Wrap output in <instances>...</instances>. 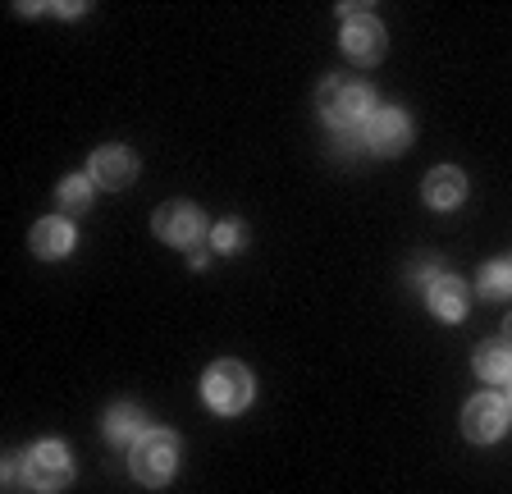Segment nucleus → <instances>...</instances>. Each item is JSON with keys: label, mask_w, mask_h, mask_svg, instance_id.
Returning <instances> with one entry per match:
<instances>
[{"label": "nucleus", "mask_w": 512, "mask_h": 494, "mask_svg": "<svg viewBox=\"0 0 512 494\" xmlns=\"http://www.w3.org/2000/svg\"><path fill=\"white\" fill-rule=\"evenodd\" d=\"M316 106L334 133H362V124L375 115V92L366 83H357V78L334 74L320 83Z\"/></svg>", "instance_id": "1"}, {"label": "nucleus", "mask_w": 512, "mask_h": 494, "mask_svg": "<svg viewBox=\"0 0 512 494\" xmlns=\"http://www.w3.org/2000/svg\"><path fill=\"white\" fill-rule=\"evenodd\" d=\"M252 398H256V380L238 357H220V362L206 366L202 403L215 412V417H238V412L252 408Z\"/></svg>", "instance_id": "2"}, {"label": "nucleus", "mask_w": 512, "mask_h": 494, "mask_svg": "<svg viewBox=\"0 0 512 494\" xmlns=\"http://www.w3.org/2000/svg\"><path fill=\"white\" fill-rule=\"evenodd\" d=\"M128 472H133L138 485H147V490L170 485L174 472H179V435L165 426H151L147 435L128 449Z\"/></svg>", "instance_id": "3"}, {"label": "nucleus", "mask_w": 512, "mask_h": 494, "mask_svg": "<svg viewBox=\"0 0 512 494\" xmlns=\"http://www.w3.org/2000/svg\"><path fill=\"white\" fill-rule=\"evenodd\" d=\"M343 23H339V46L348 55L352 65H380L384 51H389V33H384V23L375 19L371 5H339Z\"/></svg>", "instance_id": "4"}, {"label": "nucleus", "mask_w": 512, "mask_h": 494, "mask_svg": "<svg viewBox=\"0 0 512 494\" xmlns=\"http://www.w3.org/2000/svg\"><path fill=\"white\" fill-rule=\"evenodd\" d=\"M151 229H156L160 243L179 247V252H197V247L211 238V225H206V215L197 202H183V197H174V202H165L156 215H151Z\"/></svg>", "instance_id": "5"}, {"label": "nucleus", "mask_w": 512, "mask_h": 494, "mask_svg": "<svg viewBox=\"0 0 512 494\" xmlns=\"http://www.w3.org/2000/svg\"><path fill=\"white\" fill-rule=\"evenodd\" d=\"M74 485V458L60 440H42L28 449V490L37 494H64Z\"/></svg>", "instance_id": "6"}, {"label": "nucleus", "mask_w": 512, "mask_h": 494, "mask_svg": "<svg viewBox=\"0 0 512 494\" xmlns=\"http://www.w3.org/2000/svg\"><path fill=\"white\" fill-rule=\"evenodd\" d=\"M362 147L371 156H403L412 147V119L398 106H380L371 119L362 124Z\"/></svg>", "instance_id": "7"}, {"label": "nucleus", "mask_w": 512, "mask_h": 494, "mask_svg": "<svg viewBox=\"0 0 512 494\" xmlns=\"http://www.w3.org/2000/svg\"><path fill=\"white\" fill-rule=\"evenodd\" d=\"M508 417H512L508 398L476 394V398H467V408H462V435H467L471 444H494V440H503Z\"/></svg>", "instance_id": "8"}, {"label": "nucleus", "mask_w": 512, "mask_h": 494, "mask_svg": "<svg viewBox=\"0 0 512 494\" xmlns=\"http://www.w3.org/2000/svg\"><path fill=\"white\" fill-rule=\"evenodd\" d=\"M138 156L128 147H119V142H110V147H96L92 161H87V179L96 183V188H106V193H119V188H128V183L138 179Z\"/></svg>", "instance_id": "9"}, {"label": "nucleus", "mask_w": 512, "mask_h": 494, "mask_svg": "<svg viewBox=\"0 0 512 494\" xmlns=\"http://www.w3.org/2000/svg\"><path fill=\"white\" fill-rule=\"evenodd\" d=\"M421 202L430 211H458L467 202V174L458 165H435V170L421 179Z\"/></svg>", "instance_id": "10"}, {"label": "nucleus", "mask_w": 512, "mask_h": 494, "mask_svg": "<svg viewBox=\"0 0 512 494\" xmlns=\"http://www.w3.org/2000/svg\"><path fill=\"white\" fill-rule=\"evenodd\" d=\"M74 243H78V234H74V225H69L64 215H42V220L32 225V234H28L32 257H42V261L69 257V252H74Z\"/></svg>", "instance_id": "11"}, {"label": "nucleus", "mask_w": 512, "mask_h": 494, "mask_svg": "<svg viewBox=\"0 0 512 494\" xmlns=\"http://www.w3.org/2000/svg\"><path fill=\"white\" fill-rule=\"evenodd\" d=\"M426 307H430V316H435V321L458 325L462 316H467V307H471L467 280H458V275H439V280L426 289Z\"/></svg>", "instance_id": "12"}, {"label": "nucleus", "mask_w": 512, "mask_h": 494, "mask_svg": "<svg viewBox=\"0 0 512 494\" xmlns=\"http://www.w3.org/2000/svg\"><path fill=\"white\" fill-rule=\"evenodd\" d=\"M147 430H151L147 426V412H142L138 403H115V408L106 412V440L110 444H128V449H133Z\"/></svg>", "instance_id": "13"}, {"label": "nucleus", "mask_w": 512, "mask_h": 494, "mask_svg": "<svg viewBox=\"0 0 512 494\" xmlns=\"http://www.w3.org/2000/svg\"><path fill=\"white\" fill-rule=\"evenodd\" d=\"M480 380H490V385H503L512 380V344L508 339H490V344H480L476 357H471Z\"/></svg>", "instance_id": "14"}, {"label": "nucleus", "mask_w": 512, "mask_h": 494, "mask_svg": "<svg viewBox=\"0 0 512 494\" xmlns=\"http://www.w3.org/2000/svg\"><path fill=\"white\" fill-rule=\"evenodd\" d=\"M92 188H96V183L87 179V174H69V179H60V188H55V202H60L64 220H69V215H83L87 206H92Z\"/></svg>", "instance_id": "15"}, {"label": "nucleus", "mask_w": 512, "mask_h": 494, "mask_svg": "<svg viewBox=\"0 0 512 494\" xmlns=\"http://www.w3.org/2000/svg\"><path fill=\"white\" fill-rule=\"evenodd\" d=\"M480 298L512 302V261H490L480 270Z\"/></svg>", "instance_id": "16"}, {"label": "nucleus", "mask_w": 512, "mask_h": 494, "mask_svg": "<svg viewBox=\"0 0 512 494\" xmlns=\"http://www.w3.org/2000/svg\"><path fill=\"white\" fill-rule=\"evenodd\" d=\"M206 243H211V252H224V257H229V252H238V247L247 243V225L243 220H220Z\"/></svg>", "instance_id": "17"}, {"label": "nucleus", "mask_w": 512, "mask_h": 494, "mask_svg": "<svg viewBox=\"0 0 512 494\" xmlns=\"http://www.w3.org/2000/svg\"><path fill=\"white\" fill-rule=\"evenodd\" d=\"M439 275H444V266H439L435 257H421V261L412 266V284H421V289H430V284H435Z\"/></svg>", "instance_id": "18"}, {"label": "nucleus", "mask_w": 512, "mask_h": 494, "mask_svg": "<svg viewBox=\"0 0 512 494\" xmlns=\"http://www.w3.org/2000/svg\"><path fill=\"white\" fill-rule=\"evenodd\" d=\"M503 339H508V344H512V316H508V321H503Z\"/></svg>", "instance_id": "19"}, {"label": "nucleus", "mask_w": 512, "mask_h": 494, "mask_svg": "<svg viewBox=\"0 0 512 494\" xmlns=\"http://www.w3.org/2000/svg\"><path fill=\"white\" fill-rule=\"evenodd\" d=\"M508 403H512V398H508Z\"/></svg>", "instance_id": "20"}]
</instances>
